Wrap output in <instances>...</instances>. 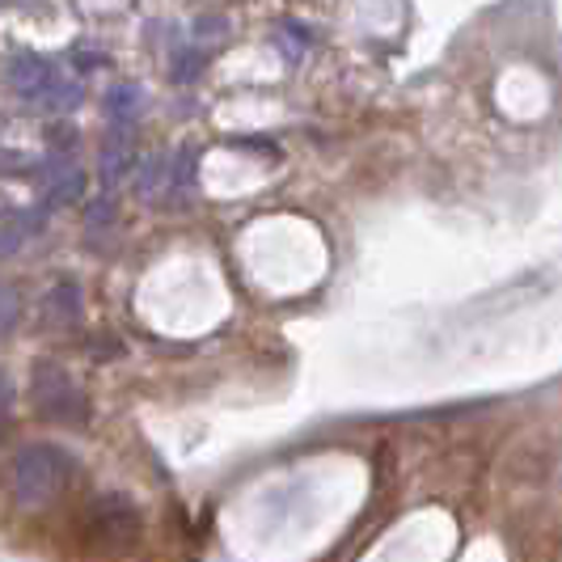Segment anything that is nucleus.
<instances>
[{
    "mask_svg": "<svg viewBox=\"0 0 562 562\" xmlns=\"http://www.w3.org/2000/svg\"><path fill=\"white\" fill-rule=\"evenodd\" d=\"M77 461L59 445H22L9 457V499L18 507H47L72 482Z\"/></svg>",
    "mask_w": 562,
    "mask_h": 562,
    "instance_id": "nucleus-1",
    "label": "nucleus"
},
{
    "mask_svg": "<svg viewBox=\"0 0 562 562\" xmlns=\"http://www.w3.org/2000/svg\"><path fill=\"white\" fill-rule=\"evenodd\" d=\"M4 85L26 111L64 114L81 106V81L43 56H13L4 68Z\"/></svg>",
    "mask_w": 562,
    "mask_h": 562,
    "instance_id": "nucleus-2",
    "label": "nucleus"
},
{
    "mask_svg": "<svg viewBox=\"0 0 562 562\" xmlns=\"http://www.w3.org/2000/svg\"><path fill=\"white\" fill-rule=\"evenodd\" d=\"M140 507L127 495H98L85 512L81 533L98 554H123L140 541Z\"/></svg>",
    "mask_w": 562,
    "mask_h": 562,
    "instance_id": "nucleus-3",
    "label": "nucleus"
},
{
    "mask_svg": "<svg viewBox=\"0 0 562 562\" xmlns=\"http://www.w3.org/2000/svg\"><path fill=\"white\" fill-rule=\"evenodd\" d=\"M30 397H34V411L52 423L77 427V423L89 419V402H85V390L77 385V376L68 368L52 364V360L34 364V372H30Z\"/></svg>",
    "mask_w": 562,
    "mask_h": 562,
    "instance_id": "nucleus-4",
    "label": "nucleus"
},
{
    "mask_svg": "<svg viewBox=\"0 0 562 562\" xmlns=\"http://www.w3.org/2000/svg\"><path fill=\"white\" fill-rule=\"evenodd\" d=\"M191 153H182V157H148L136 173V191H140L148 203H166L173 199L178 191H187L191 187Z\"/></svg>",
    "mask_w": 562,
    "mask_h": 562,
    "instance_id": "nucleus-5",
    "label": "nucleus"
},
{
    "mask_svg": "<svg viewBox=\"0 0 562 562\" xmlns=\"http://www.w3.org/2000/svg\"><path fill=\"white\" fill-rule=\"evenodd\" d=\"M38 187H43V199L47 207H59V203H77L85 195V169L64 157V153H52L43 166H38Z\"/></svg>",
    "mask_w": 562,
    "mask_h": 562,
    "instance_id": "nucleus-6",
    "label": "nucleus"
},
{
    "mask_svg": "<svg viewBox=\"0 0 562 562\" xmlns=\"http://www.w3.org/2000/svg\"><path fill=\"white\" fill-rule=\"evenodd\" d=\"M77 322H81V288L72 280H64L43 296V326L64 330V326H77Z\"/></svg>",
    "mask_w": 562,
    "mask_h": 562,
    "instance_id": "nucleus-7",
    "label": "nucleus"
},
{
    "mask_svg": "<svg viewBox=\"0 0 562 562\" xmlns=\"http://www.w3.org/2000/svg\"><path fill=\"white\" fill-rule=\"evenodd\" d=\"M102 111H106V123L111 127H123V132H132L136 127V119L144 111V93L140 85L132 81H119L106 89V102H102Z\"/></svg>",
    "mask_w": 562,
    "mask_h": 562,
    "instance_id": "nucleus-8",
    "label": "nucleus"
},
{
    "mask_svg": "<svg viewBox=\"0 0 562 562\" xmlns=\"http://www.w3.org/2000/svg\"><path fill=\"white\" fill-rule=\"evenodd\" d=\"M38 228H43V207H18V203H9L4 207V254L13 258L18 246L30 241Z\"/></svg>",
    "mask_w": 562,
    "mask_h": 562,
    "instance_id": "nucleus-9",
    "label": "nucleus"
},
{
    "mask_svg": "<svg viewBox=\"0 0 562 562\" xmlns=\"http://www.w3.org/2000/svg\"><path fill=\"white\" fill-rule=\"evenodd\" d=\"M127 166H132V132L111 127L106 144H102V173H106V182H114Z\"/></svg>",
    "mask_w": 562,
    "mask_h": 562,
    "instance_id": "nucleus-10",
    "label": "nucleus"
},
{
    "mask_svg": "<svg viewBox=\"0 0 562 562\" xmlns=\"http://www.w3.org/2000/svg\"><path fill=\"white\" fill-rule=\"evenodd\" d=\"M13 317H18V296H13V288L4 292V330H13Z\"/></svg>",
    "mask_w": 562,
    "mask_h": 562,
    "instance_id": "nucleus-11",
    "label": "nucleus"
}]
</instances>
